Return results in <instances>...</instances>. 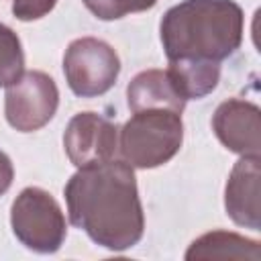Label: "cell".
I'll return each mask as SVG.
<instances>
[{
    "instance_id": "obj_1",
    "label": "cell",
    "mask_w": 261,
    "mask_h": 261,
    "mask_svg": "<svg viewBox=\"0 0 261 261\" xmlns=\"http://www.w3.org/2000/svg\"><path fill=\"white\" fill-rule=\"evenodd\" d=\"M65 202L73 226L110 251L135 247L145 230L135 171L126 161L110 159L80 167L65 186Z\"/></svg>"
},
{
    "instance_id": "obj_2",
    "label": "cell",
    "mask_w": 261,
    "mask_h": 261,
    "mask_svg": "<svg viewBox=\"0 0 261 261\" xmlns=\"http://www.w3.org/2000/svg\"><path fill=\"white\" fill-rule=\"evenodd\" d=\"M243 41V10L232 0H184L161 20L167 59L222 61Z\"/></svg>"
},
{
    "instance_id": "obj_3",
    "label": "cell",
    "mask_w": 261,
    "mask_h": 261,
    "mask_svg": "<svg viewBox=\"0 0 261 261\" xmlns=\"http://www.w3.org/2000/svg\"><path fill=\"white\" fill-rule=\"evenodd\" d=\"M179 112L165 108L139 110L118 133V149L130 167L153 169L167 163L181 147Z\"/></svg>"
},
{
    "instance_id": "obj_4",
    "label": "cell",
    "mask_w": 261,
    "mask_h": 261,
    "mask_svg": "<svg viewBox=\"0 0 261 261\" xmlns=\"http://www.w3.org/2000/svg\"><path fill=\"white\" fill-rule=\"evenodd\" d=\"M10 224L16 239L37 253H55L67 232L57 200L41 188H24L16 196L10 208Z\"/></svg>"
},
{
    "instance_id": "obj_5",
    "label": "cell",
    "mask_w": 261,
    "mask_h": 261,
    "mask_svg": "<svg viewBox=\"0 0 261 261\" xmlns=\"http://www.w3.org/2000/svg\"><path fill=\"white\" fill-rule=\"evenodd\" d=\"M63 73L73 94L94 98L106 94L120 73L116 51L94 37H82L69 43L63 55Z\"/></svg>"
},
{
    "instance_id": "obj_6",
    "label": "cell",
    "mask_w": 261,
    "mask_h": 261,
    "mask_svg": "<svg viewBox=\"0 0 261 261\" xmlns=\"http://www.w3.org/2000/svg\"><path fill=\"white\" fill-rule=\"evenodd\" d=\"M59 90L45 71H22L18 80L6 86L4 114L12 128L33 133L43 128L55 114Z\"/></svg>"
},
{
    "instance_id": "obj_7",
    "label": "cell",
    "mask_w": 261,
    "mask_h": 261,
    "mask_svg": "<svg viewBox=\"0 0 261 261\" xmlns=\"http://www.w3.org/2000/svg\"><path fill=\"white\" fill-rule=\"evenodd\" d=\"M63 147L77 169L110 161L118 151V126L96 112H80L65 128Z\"/></svg>"
},
{
    "instance_id": "obj_8",
    "label": "cell",
    "mask_w": 261,
    "mask_h": 261,
    "mask_svg": "<svg viewBox=\"0 0 261 261\" xmlns=\"http://www.w3.org/2000/svg\"><path fill=\"white\" fill-rule=\"evenodd\" d=\"M212 128L228 151L239 155H259L261 114L255 104L239 98L222 102L212 116Z\"/></svg>"
},
{
    "instance_id": "obj_9",
    "label": "cell",
    "mask_w": 261,
    "mask_h": 261,
    "mask_svg": "<svg viewBox=\"0 0 261 261\" xmlns=\"http://www.w3.org/2000/svg\"><path fill=\"white\" fill-rule=\"evenodd\" d=\"M259 155H243L226 181L224 206L226 214L241 226L259 230L261 206H259Z\"/></svg>"
},
{
    "instance_id": "obj_10",
    "label": "cell",
    "mask_w": 261,
    "mask_h": 261,
    "mask_svg": "<svg viewBox=\"0 0 261 261\" xmlns=\"http://www.w3.org/2000/svg\"><path fill=\"white\" fill-rule=\"evenodd\" d=\"M126 100L133 112L165 108L181 114L186 106V100L175 90L167 69H147L137 73L126 88Z\"/></svg>"
},
{
    "instance_id": "obj_11",
    "label": "cell",
    "mask_w": 261,
    "mask_h": 261,
    "mask_svg": "<svg viewBox=\"0 0 261 261\" xmlns=\"http://www.w3.org/2000/svg\"><path fill=\"white\" fill-rule=\"evenodd\" d=\"M167 73L184 100H198L208 96L218 86L220 63L202 59H171Z\"/></svg>"
},
{
    "instance_id": "obj_12",
    "label": "cell",
    "mask_w": 261,
    "mask_h": 261,
    "mask_svg": "<svg viewBox=\"0 0 261 261\" xmlns=\"http://www.w3.org/2000/svg\"><path fill=\"white\" fill-rule=\"evenodd\" d=\"M261 257V249L257 241L245 239L237 232L226 230H212L196 239L188 253V261L196 259H253L257 261Z\"/></svg>"
},
{
    "instance_id": "obj_13",
    "label": "cell",
    "mask_w": 261,
    "mask_h": 261,
    "mask_svg": "<svg viewBox=\"0 0 261 261\" xmlns=\"http://www.w3.org/2000/svg\"><path fill=\"white\" fill-rule=\"evenodd\" d=\"M24 71V53L16 33L0 24V86H10Z\"/></svg>"
},
{
    "instance_id": "obj_14",
    "label": "cell",
    "mask_w": 261,
    "mask_h": 261,
    "mask_svg": "<svg viewBox=\"0 0 261 261\" xmlns=\"http://www.w3.org/2000/svg\"><path fill=\"white\" fill-rule=\"evenodd\" d=\"M155 2L157 0H84L86 8L102 20H114L128 12L149 10L155 6Z\"/></svg>"
},
{
    "instance_id": "obj_15",
    "label": "cell",
    "mask_w": 261,
    "mask_h": 261,
    "mask_svg": "<svg viewBox=\"0 0 261 261\" xmlns=\"http://www.w3.org/2000/svg\"><path fill=\"white\" fill-rule=\"evenodd\" d=\"M57 0H14L12 12L18 20H37L53 10Z\"/></svg>"
},
{
    "instance_id": "obj_16",
    "label": "cell",
    "mask_w": 261,
    "mask_h": 261,
    "mask_svg": "<svg viewBox=\"0 0 261 261\" xmlns=\"http://www.w3.org/2000/svg\"><path fill=\"white\" fill-rule=\"evenodd\" d=\"M12 177H14V169H12V163L8 159L6 153L0 151V196L10 188L12 184Z\"/></svg>"
}]
</instances>
